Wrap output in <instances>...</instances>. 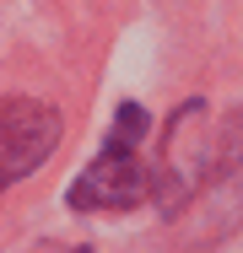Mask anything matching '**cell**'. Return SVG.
I'll list each match as a JSON object with an SVG mask.
<instances>
[{
	"instance_id": "obj_1",
	"label": "cell",
	"mask_w": 243,
	"mask_h": 253,
	"mask_svg": "<svg viewBox=\"0 0 243 253\" xmlns=\"http://www.w3.org/2000/svg\"><path fill=\"white\" fill-rule=\"evenodd\" d=\"M141 140H146V108L124 102L114 113V129H108L97 162L70 183V205L76 210H130L151 189V167L141 162Z\"/></svg>"
},
{
	"instance_id": "obj_2",
	"label": "cell",
	"mask_w": 243,
	"mask_h": 253,
	"mask_svg": "<svg viewBox=\"0 0 243 253\" xmlns=\"http://www.w3.org/2000/svg\"><path fill=\"white\" fill-rule=\"evenodd\" d=\"M54 146H60V113L49 102L11 97L0 108V189L27 178Z\"/></svg>"
}]
</instances>
